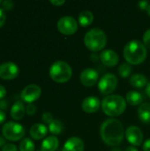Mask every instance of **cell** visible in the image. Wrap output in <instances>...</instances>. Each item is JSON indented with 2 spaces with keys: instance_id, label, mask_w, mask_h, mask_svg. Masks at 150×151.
<instances>
[{
  "instance_id": "ffe728a7",
  "label": "cell",
  "mask_w": 150,
  "mask_h": 151,
  "mask_svg": "<svg viewBox=\"0 0 150 151\" xmlns=\"http://www.w3.org/2000/svg\"><path fill=\"white\" fill-rule=\"evenodd\" d=\"M138 116L141 122L150 123V104H141L138 109Z\"/></svg>"
},
{
  "instance_id": "d6a6232c",
  "label": "cell",
  "mask_w": 150,
  "mask_h": 151,
  "mask_svg": "<svg viewBox=\"0 0 150 151\" xmlns=\"http://www.w3.org/2000/svg\"><path fill=\"white\" fill-rule=\"evenodd\" d=\"M142 149L144 151H150V139L147 140L142 146Z\"/></svg>"
},
{
  "instance_id": "4dcf8cb0",
  "label": "cell",
  "mask_w": 150,
  "mask_h": 151,
  "mask_svg": "<svg viewBox=\"0 0 150 151\" xmlns=\"http://www.w3.org/2000/svg\"><path fill=\"white\" fill-rule=\"evenodd\" d=\"M149 4H150L148 1H141V2H139V7L141 10H147L148 7L149 6Z\"/></svg>"
},
{
  "instance_id": "74e56055",
  "label": "cell",
  "mask_w": 150,
  "mask_h": 151,
  "mask_svg": "<svg viewBox=\"0 0 150 151\" xmlns=\"http://www.w3.org/2000/svg\"><path fill=\"white\" fill-rule=\"evenodd\" d=\"M126 151H138V150L135 149V147H128V148L126 150Z\"/></svg>"
},
{
  "instance_id": "484cf974",
  "label": "cell",
  "mask_w": 150,
  "mask_h": 151,
  "mask_svg": "<svg viewBox=\"0 0 150 151\" xmlns=\"http://www.w3.org/2000/svg\"><path fill=\"white\" fill-rule=\"evenodd\" d=\"M143 42L145 47L150 50V28L145 32L143 35Z\"/></svg>"
},
{
  "instance_id": "ab89813d",
  "label": "cell",
  "mask_w": 150,
  "mask_h": 151,
  "mask_svg": "<svg viewBox=\"0 0 150 151\" xmlns=\"http://www.w3.org/2000/svg\"><path fill=\"white\" fill-rule=\"evenodd\" d=\"M4 145H5V144H4V139L0 136V147H2V148H3Z\"/></svg>"
},
{
  "instance_id": "7bdbcfd3",
  "label": "cell",
  "mask_w": 150,
  "mask_h": 151,
  "mask_svg": "<svg viewBox=\"0 0 150 151\" xmlns=\"http://www.w3.org/2000/svg\"><path fill=\"white\" fill-rule=\"evenodd\" d=\"M3 4V1H1V0H0V4Z\"/></svg>"
},
{
  "instance_id": "8fae6325",
  "label": "cell",
  "mask_w": 150,
  "mask_h": 151,
  "mask_svg": "<svg viewBox=\"0 0 150 151\" xmlns=\"http://www.w3.org/2000/svg\"><path fill=\"white\" fill-rule=\"evenodd\" d=\"M125 135L126 137V140L134 146H140L141 145L143 142V134L142 131L140 129V127L136 126H131L129 127L125 133Z\"/></svg>"
},
{
  "instance_id": "277c9868",
  "label": "cell",
  "mask_w": 150,
  "mask_h": 151,
  "mask_svg": "<svg viewBox=\"0 0 150 151\" xmlns=\"http://www.w3.org/2000/svg\"><path fill=\"white\" fill-rule=\"evenodd\" d=\"M84 43L88 50L97 52L105 47L107 37L105 33L100 28H93L86 33L84 36Z\"/></svg>"
},
{
  "instance_id": "30bf717a",
  "label": "cell",
  "mask_w": 150,
  "mask_h": 151,
  "mask_svg": "<svg viewBox=\"0 0 150 151\" xmlns=\"http://www.w3.org/2000/svg\"><path fill=\"white\" fill-rule=\"evenodd\" d=\"M19 67L13 62H4L0 65V78L3 80H12L19 74Z\"/></svg>"
},
{
  "instance_id": "d590c367",
  "label": "cell",
  "mask_w": 150,
  "mask_h": 151,
  "mask_svg": "<svg viewBox=\"0 0 150 151\" xmlns=\"http://www.w3.org/2000/svg\"><path fill=\"white\" fill-rule=\"evenodd\" d=\"M5 119H6V115H5V113H4L3 111H1V110H0V124H2L3 122H4Z\"/></svg>"
},
{
  "instance_id": "f1b7e54d",
  "label": "cell",
  "mask_w": 150,
  "mask_h": 151,
  "mask_svg": "<svg viewBox=\"0 0 150 151\" xmlns=\"http://www.w3.org/2000/svg\"><path fill=\"white\" fill-rule=\"evenodd\" d=\"M2 151H18V149L14 144L7 143L2 148Z\"/></svg>"
},
{
  "instance_id": "2e32d148",
  "label": "cell",
  "mask_w": 150,
  "mask_h": 151,
  "mask_svg": "<svg viewBox=\"0 0 150 151\" xmlns=\"http://www.w3.org/2000/svg\"><path fill=\"white\" fill-rule=\"evenodd\" d=\"M29 133H30V135L33 139L41 140L46 136V134L48 133V129H47L46 126H44L43 124L37 123V124H34L32 126Z\"/></svg>"
},
{
  "instance_id": "ac0fdd59",
  "label": "cell",
  "mask_w": 150,
  "mask_h": 151,
  "mask_svg": "<svg viewBox=\"0 0 150 151\" xmlns=\"http://www.w3.org/2000/svg\"><path fill=\"white\" fill-rule=\"evenodd\" d=\"M25 107L22 102L16 101L11 109V117L14 120H20L25 115Z\"/></svg>"
},
{
  "instance_id": "6da1fadb",
  "label": "cell",
  "mask_w": 150,
  "mask_h": 151,
  "mask_svg": "<svg viewBox=\"0 0 150 151\" xmlns=\"http://www.w3.org/2000/svg\"><path fill=\"white\" fill-rule=\"evenodd\" d=\"M101 137L103 142L109 146H118L123 140L125 131L122 123L115 119H106L101 126Z\"/></svg>"
},
{
  "instance_id": "52a82bcc",
  "label": "cell",
  "mask_w": 150,
  "mask_h": 151,
  "mask_svg": "<svg viewBox=\"0 0 150 151\" xmlns=\"http://www.w3.org/2000/svg\"><path fill=\"white\" fill-rule=\"evenodd\" d=\"M118 85V79L112 73H106L104 74L98 82V89L103 95H109L111 94L117 88Z\"/></svg>"
},
{
  "instance_id": "603a6c76",
  "label": "cell",
  "mask_w": 150,
  "mask_h": 151,
  "mask_svg": "<svg viewBox=\"0 0 150 151\" xmlns=\"http://www.w3.org/2000/svg\"><path fill=\"white\" fill-rule=\"evenodd\" d=\"M64 126L61 121L57 119H54L50 125H49V130L52 134H60L63 132Z\"/></svg>"
},
{
  "instance_id": "d6986e66",
  "label": "cell",
  "mask_w": 150,
  "mask_h": 151,
  "mask_svg": "<svg viewBox=\"0 0 150 151\" xmlns=\"http://www.w3.org/2000/svg\"><path fill=\"white\" fill-rule=\"evenodd\" d=\"M143 100V96L137 91H129L126 96V101L132 106L141 105Z\"/></svg>"
},
{
  "instance_id": "8992f818",
  "label": "cell",
  "mask_w": 150,
  "mask_h": 151,
  "mask_svg": "<svg viewBox=\"0 0 150 151\" xmlns=\"http://www.w3.org/2000/svg\"><path fill=\"white\" fill-rule=\"evenodd\" d=\"M2 134L7 140L16 142L23 138L25 134V129L22 125L14 121H9L4 125L2 128Z\"/></svg>"
},
{
  "instance_id": "f546056e",
  "label": "cell",
  "mask_w": 150,
  "mask_h": 151,
  "mask_svg": "<svg viewBox=\"0 0 150 151\" xmlns=\"http://www.w3.org/2000/svg\"><path fill=\"white\" fill-rule=\"evenodd\" d=\"M2 5L4 10H10L13 7V3L11 0H4V1H3Z\"/></svg>"
},
{
  "instance_id": "7402d4cb",
  "label": "cell",
  "mask_w": 150,
  "mask_h": 151,
  "mask_svg": "<svg viewBox=\"0 0 150 151\" xmlns=\"http://www.w3.org/2000/svg\"><path fill=\"white\" fill-rule=\"evenodd\" d=\"M94 20V15L90 11L85 10L82 11L79 15V23L82 27H88L89 26Z\"/></svg>"
},
{
  "instance_id": "ba28073f",
  "label": "cell",
  "mask_w": 150,
  "mask_h": 151,
  "mask_svg": "<svg viewBox=\"0 0 150 151\" xmlns=\"http://www.w3.org/2000/svg\"><path fill=\"white\" fill-rule=\"evenodd\" d=\"M57 29L60 33L65 35H73L78 29V23L77 21L70 16H65L59 19L57 24Z\"/></svg>"
},
{
  "instance_id": "5b68a950",
  "label": "cell",
  "mask_w": 150,
  "mask_h": 151,
  "mask_svg": "<svg viewBox=\"0 0 150 151\" xmlns=\"http://www.w3.org/2000/svg\"><path fill=\"white\" fill-rule=\"evenodd\" d=\"M72 75V70L69 64L65 61H56L50 68V78L58 83L68 81Z\"/></svg>"
},
{
  "instance_id": "b9f144b4",
  "label": "cell",
  "mask_w": 150,
  "mask_h": 151,
  "mask_svg": "<svg viewBox=\"0 0 150 151\" xmlns=\"http://www.w3.org/2000/svg\"><path fill=\"white\" fill-rule=\"evenodd\" d=\"M111 151H121V150H120L118 148H116V149H113V150H112Z\"/></svg>"
},
{
  "instance_id": "3957f363",
  "label": "cell",
  "mask_w": 150,
  "mask_h": 151,
  "mask_svg": "<svg viewBox=\"0 0 150 151\" xmlns=\"http://www.w3.org/2000/svg\"><path fill=\"white\" fill-rule=\"evenodd\" d=\"M126 108V101L121 96L110 95L102 102L103 111L110 117H118L121 115Z\"/></svg>"
},
{
  "instance_id": "9a60e30c",
  "label": "cell",
  "mask_w": 150,
  "mask_h": 151,
  "mask_svg": "<svg viewBox=\"0 0 150 151\" xmlns=\"http://www.w3.org/2000/svg\"><path fill=\"white\" fill-rule=\"evenodd\" d=\"M62 151H84V142L79 137H72L66 141Z\"/></svg>"
},
{
  "instance_id": "44dd1931",
  "label": "cell",
  "mask_w": 150,
  "mask_h": 151,
  "mask_svg": "<svg viewBox=\"0 0 150 151\" xmlns=\"http://www.w3.org/2000/svg\"><path fill=\"white\" fill-rule=\"evenodd\" d=\"M130 84L134 88H141L148 84V79L146 78V76L140 74V73H137V74H134L131 77Z\"/></svg>"
},
{
  "instance_id": "ee69618b",
  "label": "cell",
  "mask_w": 150,
  "mask_h": 151,
  "mask_svg": "<svg viewBox=\"0 0 150 151\" xmlns=\"http://www.w3.org/2000/svg\"><path fill=\"white\" fill-rule=\"evenodd\" d=\"M37 151H40V150H37ZM41 151H42V150H41Z\"/></svg>"
},
{
  "instance_id": "60d3db41",
  "label": "cell",
  "mask_w": 150,
  "mask_h": 151,
  "mask_svg": "<svg viewBox=\"0 0 150 151\" xmlns=\"http://www.w3.org/2000/svg\"><path fill=\"white\" fill-rule=\"evenodd\" d=\"M147 12H148V14L150 16V4L149 6L148 7V9H147Z\"/></svg>"
},
{
  "instance_id": "83f0119b",
  "label": "cell",
  "mask_w": 150,
  "mask_h": 151,
  "mask_svg": "<svg viewBox=\"0 0 150 151\" xmlns=\"http://www.w3.org/2000/svg\"><path fill=\"white\" fill-rule=\"evenodd\" d=\"M26 111L28 115H34L36 111V107L32 104H28V105L26 107Z\"/></svg>"
},
{
  "instance_id": "5bb4252c",
  "label": "cell",
  "mask_w": 150,
  "mask_h": 151,
  "mask_svg": "<svg viewBox=\"0 0 150 151\" xmlns=\"http://www.w3.org/2000/svg\"><path fill=\"white\" fill-rule=\"evenodd\" d=\"M100 108V101L96 96H88L82 102V109L87 113H94Z\"/></svg>"
},
{
  "instance_id": "cb8c5ba5",
  "label": "cell",
  "mask_w": 150,
  "mask_h": 151,
  "mask_svg": "<svg viewBox=\"0 0 150 151\" xmlns=\"http://www.w3.org/2000/svg\"><path fill=\"white\" fill-rule=\"evenodd\" d=\"M19 151H34V144L29 138H24L19 143Z\"/></svg>"
},
{
  "instance_id": "4fadbf2b",
  "label": "cell",
  "mask_w": 150,
  "mask_h": 151,
  "mask_svg": "<svg viewBox=\"0 0 150 151\" xmlns=\"http://www.w3.org/2000/svg\"><path fill=\"white\" fill-rule=\"evenodd\" d=\"M100 58H101L102 63L104 65L109 66V67L115 66L116 65L118 64V61H119L118 54L111 50H103L100 55Z\"/></svg>"
},
{
  "instance_id": "836d02e7",
  "label": "cell",
  "mask_w": 150,
  "mask_h": 151,
  "mask_svg": "<svg viewBox=\"0 0 150 151\" xmlns=\"http://www.w3.org/2000/svg\"><path fill=\"white\" fill-rule=\"evenodd\" d=\"M6 95V89L4 86L0 85V100L3 99Z\"/></svg>"
},
{
  "instance_id": "4316f807",
  "label": "cell",
  "mask_w": 150,
  "mask_h": 151,
  "mask_svg": "<svg viewBox=\"0 0 150 151\" xmlns=\"http://www.w3.org/2000/svg\"><path fill=\"white\" fill-rule=\"evenodd\" d=\"M42 120H43V122H45V123H47V124H50L54 119H53V116L51 115V113H50V112H44L43 114H42Z\"/></svg>"
},
{
  "instance_id": "d4e9b609",
  "label": "cell",
  "mask_w": 150,
  "mask_h": 151,
  "mask_svg": "<svg viewBox=\"0 0 150 151\" xmlns=\"http://www.w3.org/2000/svg\"><path fill=\"white\" fill-rule=\"evenodd\" d=\"M132 73V66L128 63H123L118 67V73L123 78H127Z\"/></svg>"
},
{
  "instance_id": "e575fe53",
  "label": "cell",
  "mask_w": 150,
  "mask_h": 151,
  "mask_svg": "<svg viewBox=\"0 0 150 151\" xmlns=\"http://www.w3.org/2000/svg\"><path fill=\"white\" fill-rule=\"evenodd\" d=\"M50 3L53 4L54 5L58 6V5H62L63 4H65V0H61V1L60 0H57H57H50Z\"/></svg>"
},
{
  "instance_id": "f35d334b",
  "label": "cell",
  "mask_w": 150,
  "mask_h": 151,
  "mask_svg": "<svg viewBox=\"0 0 150 151\" xmlns=\"http://www.w3.org/2000/svg\"><path fill=\"white\" fill-rule=\"evenodd\" d=\"M6 107H7V103L6 102L0 103V108H6Z\"/></svg>"
},
{
  "instance_id": "1f68e13d",
  "label": "cell",
  "mask_w": 150,
  "mask_h": 151,
  "mask_svg": "<svg viewBox=\"0 0 150 151\" xmlns=\"http://www.w3.org/2000/svg\"><path fill=\"white\" fill-rule=\"evenodd\" d=\"M5 22V14L2 9H0V27L4 24Z\"/></svg>"
},
{
  "instance_id": "7c38bea8",
  "label": "cell",
  "mask_w": 150,
  "mask_h": 151,
  "mask_svg": "<svg viewBox=\"0 0 150 151\" xmlns=\"http://www.w3.org/2000/svg\"><path fill=\"white\" fill-rule=\"evenodd\" d=\"M98 80V73L92 68L84 69L80 73V81L86 87H93Z\"/></svg>"
},
{
  "instance_id": "9c48e42d",
  "label": "cell",
  "mask_w": 150,
  "mask_h": 151,
  "mask_svg": "<svg viewBox=\"0 0 150 151\" xmlns=\"http://www.w3.org/2000/svg\"><path fill=\"white\" fill-rule=\"evenodd\" d=\"M42 94L41 88L36 84H30L27 85L23 88L20 93V97L23 101L32 104L33 102L36 101Z\"/></svg>"
},
{
  "instance_id": "e0dca14e",
  "label": "cell",
  "mask_w": 150,
  "mask_h": 151,
  "mask_svg": "<svg viewBox=\"0 0 150 151\" xmlns=\"http://www.w3.org/2000/svg\"><path fill=\"white\" fill-rule=\"evenodd\" d=\"M59 142L56 136H49L43 140L41 145L42 151H56L58 148Z\"/></svg>"
},
{
  "instance_id": "7a4b0ae2",
  "label": "cell",
  "mask_w": 150,
  "mask_h": 151,
  "mask_svg": "<svg viewBox=\"0 0 150 151\" xmlns=\"http://www.w3.org/2000/svg\"><path fill=\"white\" fill-rule=\"evenodd\" d=\"M124 57L128 64L140 65L147 58V49L141 42L133 40L125 46Z\"/></svg>"
},
{
  "instance_id": "8d00e7d4",
  "label": "cell",
  "mask_w": 150,
  "mask_h": 151,
  "mask_svg": "<svg viewBox=\"0 0 150 151\" xmlns=\"http://www.w3.org/2000/svg\"><path fill=\"white\" fill-rule=\"evenodd\" d=\"M146 93H147L148 96L150 98V83L149 84H148V86H147V88H146Z\"/></svg>"
}]
</instances>
